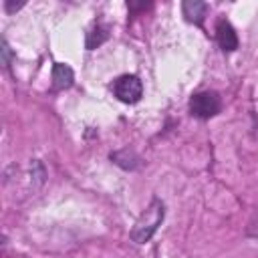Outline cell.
<instances>
[{"mask_svg": "<svg viewBox=\"0 0 258 258\" xmlns=\"http://www.w3.org/2000/svg\"><path fill=\"white\" fill-rule=\"evenodd\" d=\"M222 109V99L216 91H202L189 99V113L198 119H210Z\"/></svg>", "mask_w": 258, "mask_h": 258, "instance_id": "7a4b0ae2", "label": "cell"}, {"mask_svg": "<svg viewBox=\"0 0 258 258\" xmlns=\"http://www.w3.org/2000/svg\"><path fill=\"white\" fill-rule=\"evenodd\" d=\"M75 81V75H73V69L62 64V62H56L52 67V87L56 91H62V89H69Z\"/></svg>", "mask_w": 258, "mask_h": 258, "instance_id": "5b68a950", "label": "cell"}, {"mask_svg": "<svg viewBox=\"0 0 258 258\" xmlns=\"http://www.w3.org/2000/svg\"><path fill=\"white\" fill-rule=\"evenodd\" d=\"M109 38V26L103 22H95L93 28L87 32V48H97Z\"/></svg>", "mask_w": 258, "mask_h": 258, "instance_id": "ba28073f", "label": "cell"}, {"mask_svg": "<svg viewBox=\"0 0 258 258\" xmlns=\"http://www.w3.org/2000/svg\"><path fill=\"white\" fill-rule=\"evenodd\" d=\"M0 54H2V67L8 69L10 67V60H12V50H10V46H8V42L4 38L0 42Z\"/></svg>", "mask_w": 258, "mask_h": 258, "instance_id": "9c48e42d", "label": "cell"}, {"mask_svg": "<svg viewBox=\"0 0 258 258\" xmlns=\"http://www.w3.org/2000/svg\"><path fill=\"white\" fill-rule=\"evenodd\" d=\"M181 8H183V16L189 22H196V24H202V20L208 12V4L200 2V0H185Z\"/></svg>", "mask_w": 258, "mask_h": 258, "instance_id": "8992f818", "label": "cell"}, {"mask_svg": "<svg viewBox=\"0 0 258 258\" xmlns=\"http://www.w3.org/2000/svg\"><path fill=\"white\" fill-rule=\"evenodd\" d=\"M32 177L36 179V183H42L44 181L46 171H44V167H42L40 161H32Z\"/></svg>", "mask_w": 258, "mask_h": 258, "instance_id": "30bf717a", "label": "cell"}, {"mask_svg": "<svg viewBox=\"0 0 258 258\" xmlns=\"http://www.w3.org/2000/svg\"><path fill=\"white\" fill-rule=\"evenodd\" d=\"M163 216H165V206L159 198H153L151 204L147 206V210L139 216V220L135 222L133 230H131V240L135 244H145L151 240V236L155 234V230L161 226L163 222Z\"/></svg>", "mask_w": 258, "mask_h": 258, "instance_id": "6da1fadb", "label": "cell"}, {"mask_svg": "<svg viewBox=\"0 0 258 258\" xmlns=\"http://www.w3.org/2000/svg\"><path fill=\"white\" fill-rule=\"evenodd\" d=\"M111 159H113L119 167H123V169H135V167H139V163H141L139 155H137L135 151H131V149H119V151L111 153Z\"/></svg>", "mask_w": 258, "mask_h": 258, "instance_id": "52a82bcc", "label": "cell"}, {"mask_svg": "<svg viewBox=\"0 0 258 258\" xmlns=\"http://www.w3.org/2000/svg\"><path fill=\"white\" fill-rule=\"evenodd\" d=\"M113 93L123 103H137L143 97V83L135 75H121L113 83Z\"/></svg>", "mask_w": 258, "mask_h": 258, "instance_id": "3957f363", "label": "cell"}, {"mask_svg": "<svg viewBox=\"0 0 258 258\" xmlns=\"http://www.w3.org/2000/svg\"><path fill=\"white\" fill-rule=\"evenodd\" d=\"M216 40H218L220 48L226 50V52H232V50L238 48L236 30H234V26H232L226 18H220V20L216 22Z\"/></svg>", "mask_w": 258, "mask_h": 258, "instance_id": "277c9868", "label": "cell"}]
</instances>
